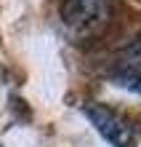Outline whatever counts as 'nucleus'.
Listing matches in <instances>:
<instances>
[{"label": "nucleus", "mask_w": 141, "mask_h": 147, "mask_svg": "<svg viewBox=\"0 0 141 147\" xmlns=\"http://www.w3.org/2000/svg\"><path fill=\"white\" fill-rule=\"evenodd\" d=\"M112 19V0H64L61 24L72 38H93Z\"/></svg>", "instance_id": "1"}, {"label": "nucleus", "mask_w": 141, "mask_h": 147, "mask_svg": "<svg viewBox=\"0 0 141 147\" xmlns=\"http://www.w3.org/2000/svg\"><path fill=\"white\" fill-rule=\"evenodd\" d=\"M83 110H85L88 120L96 126V131L112 147H136V131L125 118H120L117 112H112L104 105H85Z\"/></svg>", "instance_id": "2"}, {"label": "nucleus", "mask_w": 141, "mask_h": 147, "mask_svg": "<svg viewBox=\"0 0 141 147\" xmlns=\"http://www.w3.org/2000/svg\"><path fill=\"white\" fill-rule=\"evenodd\" d=\"M112 78H114L117 86H122V88L141 94V62H125L120 70L112 72Z\"/></svg>", "instance_id": "3"}]
</instances>
